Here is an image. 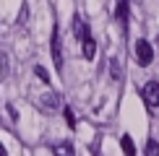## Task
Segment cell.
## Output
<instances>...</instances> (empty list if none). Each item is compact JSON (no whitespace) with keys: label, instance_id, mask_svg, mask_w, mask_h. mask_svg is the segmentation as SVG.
Listing matches in <instances>:
<instances>
[{"label":"cell","instance_id":"1","mask_svg":"<svg viewBox=\"0 0 159 156\" xmlns=\"http://www.w3.org/2000/svg\"><path fill=\"white\" fill-rule=\"evenodd\" d=\"M141 96H143V102H146V107H149V109H157V107H159V83H157V81L143 83Z\"/></svg>","mask_w":159,"mask_h":156},{"label":"cell","instance_id":"2","mask_svg":"<svg viewBox=\"0 0 159 156\" xmlns=\"http://www.w3.org/2000/svg\"><path fill=\"white\" fill-rule=\"evenodd\" d=\"M136 57H138V65H141V68L151 65V60H154V50H151V44L146 42V39H138L136 42Z\"/></svg>","mask_w":159,"mask_h":156},{"label":"cell","instance_id":"3","mask_svg":"<svg viewBox=\"0 0 159 156\" xmlns=\"http://www.w3.org/2000/svg\"><path fill=\"white\" fill-rule=\"evenodd\" d=\"M52 63H55L57 70L63 68V50H60V31H57V26L52 29Z\"/></svg>","mask_w":159,"mask_h":156},{"label":"cell","instance_id":"4","mask_svg":"<svg viewBox=\"0 0 159 156\" xmlns=\"http://www.w3.org/2000/svg\"><path fill=\"white\" fill-rule=\"evenodd\" d=\"M73 34L81 39V42H84L86 37H89V26H86V21H84L81 16H76V18H73Z\"/></svg>","mask_w":159,"mask_h":156},{"label":"cell","instance_id":"5","mask_svg":"<svg viewBox=\"0 0 159 156\" xmlns=\"http://www.w3.org/2000/svg\"><path fill=\"white\" fill-rule=\"evenodd\" d=\"M52 154H55V156H76L73 146H70L68 141H60V143H55V146H52Z\"/></svg>","mask_w":159,"mask_h":156},{"label":"cell","instance_id":"6","mask_svg":"<svg viewBox=\"0 0 159 156\" xmlns=\"http://www.w3.org/2000/svg\"><path fill=\"white\" fill-rule=\"evenodd\" d=\"M94 55H97V42H94V37H86L84 39V57L86 60H94Z\"/></svg>","mask_w":159,"mask_h":156},{"label":"cell","instance_id":"7","mask_svg":"<svg viewBox=\"0 0 159 156\" xmlns=\"http://www.w3.org/2000/svg\"><path fill=\"white\" fill-rule=\"evenodd\" d=\"M115 16H117V21H120L123 26L128 24V0H120V3H117V11H115Z\"/></svg>","mask_w":159,"mask_h":156},{"label":"cell","instance_id":"8","mask_svg":"<svg viewBox=\"0 0 159 156\" xmlns=\"http://www.w3.org/2000/svg\"><path fill=\"white\" fill-rule=\"evenodd\" d=\"M57 102H60V99H57V94L42 96V109H50V112H52V109H57Z\"/></svg>","mask_w":159,"mask_h":156},{"label":"cell","instance_id":"9","mask_svg":"<svg viewBox=\"0 0 159 156\" xmlns=\"http://www.w3.org/2000/svg\"><path fill=\"white\" fill-rule=\"evenodd\" d=\"M120 143H123V154L125 156H133L136 154V146H133V138H130V135H123Z\"/></svg>","mask_w":159,"mask_h":156},{"label":"cell","instance_id":"10","mask_svg":"<svg viewBox=\"0 0 159 156\" xmlns=\"http://www.w3.org/2000/svg\"><path fill=\"white\" fill-rule=\"evenodd\" d=\"M110 76L115 78V81H120V76H123V70H120V60H117V57H112V60H110Z\"/></svg>","mask_w":159,"mask_h":156},{"label":"cell","instance_id":"11","mask_svg":"<svg viewBox=\"0 0 159 156\" xmlns=\"http://www.w3.org/2000/svg\"><path fill=\"white\" fill-rule=\"evenodd\" d=\"M146 156H159V143L157 141H146Z\"/></svg>","mask_w":159,"mask_h":156},{"label":"cell","instance_id":"12","mask_svg":"<svg viewBox=\"0 0 159 156\" xmlns=\"http://www.w3.org/2000/svg\"><path fill=\"white\" fill-rule=\"evenodd\" d=\"M34 73H37V78H42L44 83H50V73L42 68V65H37V68H34Z\"/></svg>","mask_w":159,"mask_h":156},{"label":"cell","instance_id":"13","mask_svg":"<svg viewBox=\"0 0 159 156\" xmlns=\"http://www.w3.org/2000/svg\"><path fill=\"white\" fill-rule=\"evenodd\" d=\"M65 122H68L70 128H76V117H73V112H70V109H65Z\"/></svg>","mask_w":159,"mask_h":156},{"label":"cell","instance_id":"14","mask_svg":"<svg viewBox=\"0 0 159 156\" xmlns=\"http://www.w3.org/2000/svg\"><path fill=\"white\" fill-rule=\"evenodd\" d=\"M0 156H8V151H5V146L0 143Z\"/></svg>","mask_w":159,"mask_h":156}]
</instances>
